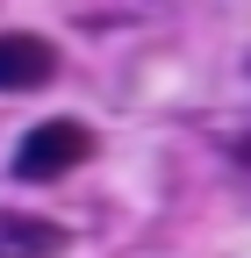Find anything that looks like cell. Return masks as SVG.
I'll return each mask as SVG.
<instances>
[{"mask_svg":"<svg viewBox=\"0 0 251 258\" xmlns=\"http://www.w3.org/2000/svg\"><path fill=\"white\" fill-rule=\"evenodd\" d=\"M86 158H93V129L72 122V115H57V122H36V129L22 137L15 172H22V179H57V172L86 165Z\"/></svg>","mask_w":251,"mask_h":258,"instance_id":"6da1fadb","label":"cell"},{"mask_svg":"<svg viewBox=\"0 0 251 258\" xmlns=\"http://www.w3.org/2000/svg\"><path fill=\"white\" fill-rule=\"evenodd\" d=\"M50 79H57V50L29 29H8L0 36V93H36Z\"/></svg>","mask_w":251,"mask_h":258,"instance_id":"7a4b0ae2","label":"cell"},{"mask_svg":"<svg viewBox=\"0 0 251 258\" xmlns=\"http://www.w3.org/2000/svg\"><path fill=\"white\" fill-rule=\"evenodd\" d=\"M65 230L43 215H0V258H57Z\"/></svg>","mask_w":251,"mask_h":258,"instance_id":"3957f363","label":"cell"}]
</instances>
